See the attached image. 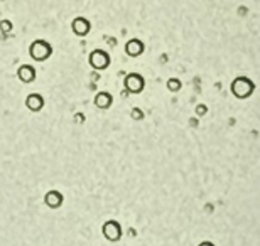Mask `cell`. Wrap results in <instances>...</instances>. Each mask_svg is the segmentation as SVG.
<instances>
[{
    "label": "cell",
    "instance_id": "30bf717a",
    "mask_svg": "<svg viewBox=\"0 0 260 246\" xmlns=\"http://www.w3.org/2000/svg\"><path fill=\"white\" fill-rule=\"evenodd\" d=\"M144 51H145V44L140 39H137V38L130 39V41H127V43H125V54L130 56V57L142 56Z\"/></svg>",
    "mask_w": 260,
    "mask_h": 246
},
{
    "label": "cell",
    "instance_id": "9a60e30c",
    "mask_svg": "<svg viewBox=\"0 0 260 246\" xmlns=\"http://www.w3.org/2000/svg\"><path fill=\"white\" fill-rule=\"evenodd\" d=\"M206 113H208V107L205 103L196 104V115H198V117H203V115H206Z\"/></svg>",
    "mask_w": 260,
    "mask_h": 246
},
{
    "label": "cell",
    "instance_id": "8992f818",
    "mask_svg": "<svg viewBox=\"0 0 260 246\" xmlns=\"http://www.w3.org/2000/svg\"><path fill=\"white\" fill-rule=\"evenodd\" d=\"M71 30L78 38H86L91 32V22L86 17H83V15H76L71 20Z\"/></svg>",
    "mask_w": 260,
    "mask_h": 246
},
{
    "label": "cell",
    "instance_id": "4fadbf2b",
    "mask_svg": "<svg viewBox=\"0 0 260 246\" xmlns=\"http://www.w3.org/2000/svg\"><path fill=\"white\" fill-rule=\"evenodd\" d=\"M130 117H132V120H135V122H137V120L140 122V120H144V118H145V115H144L142 110L135 107V108H132V113H130Z\"/></svg>",
    "mask_w": 260,
    "mask_h": 246
},
{
    "label": "cell",
    "instance_id": "ba28073f",
    "mask_svg": "<svg viewBox=\"0 0 260 246\" xmlns=\"http://www.w3.org/2000/svg\"><path fill=\"white\" fill-rule=\"evenodd\" d=\"M44 204L48 206L49 209H59L61 206L64 204V196L61 191H56V189H51L44 194Z\"/></svg>",
    "mask_w": 260,
    "mask_h": 246
},
{
    "label": "cell",
    "instance_id": "3957f363",
    "mask_svg": "<svg viewBox=\"0 0 260 246\" xmlns=\"http://www.w3.org/2000/svg\"><path fill=\"white\" fill-rule=\"evenodd\" d=\"M88 64L95 71H105L112 64V57L105 49H93L88 56Z\"/></svg>",
    "mask_w": 260,
    "mask_h": 246
},
{
    "label": "cell",
    "instance_id": "7c38bea8",
    "mask_svg": "<svg viewBox=\"0 0 260 246\" xmlns=\"http://www.w3.org/2000/svg\"><path fill=\"white\" fill-rule=\"evenodd\" d=\"M166 88L171 91V93H178L181 91V88H183V83L178 78H169L168 81H166Z\"/></svg>",
    "mask_w": 260,
    "mask_h": 246
},
{
    "label": "cell",
    "instance_id": "5b68a950",
    "mask_svg": "<svg viewBox=\"0 0 260 246\" xmlns=\"http://www.w3.org/2000/svg\"><path fill=\"white\" fill-rule=\"evenodd\" d=\"M123 86H125V91L130 93V95H140L145 90V80L139 73H128L125 80H123Z\"/></svg>",
    "mask_w": 260,
    "mask_h": 246
},
{
    "label": "cell",
    "instance_id": "6da1fadb",
    "mask_svg": "<svg viewBox=\"0 0 260 246\" xmlns=\"http://www.w3.org/2000/svg\"><path fill=\"white\" fill-rule=\"evenodd\" d=\"M230 91L237 99H247L253 95V91H255V83L247 76H237L235 80L232 81Z\"/></svg>",
    "mask_w": 260,
    "mask_h": 246
},
{
    "label": "cell",
    "instance_id": "9c48e42d",
    "mask_svg": "<svg viewBox=\"0 0 260 246\" xmlns=\"http://www.w3.org/2000/svg\"><path fill=\"white\" fill-rule=\"evenodd\" d=\"M25 108L30 110L32 113H39L41 110L44 108V96L39 95V93H30V95H27V98H25Z\"/></svg>",
    "mask_w": 260,
    "mask_h": 246
},
{
    "label": "cell",
    "instance_id": "7a4b0ae2",
    "mask_svg": "<svg viewBox=\"0 0 260 246\" xmlns=\"http://www.w3.org/2000/svg\"><path fill=\"white\" fill-rule=\"evenodd\" d=\"M29 56L36 62H44L53 56V46L46 39H36L29 46Z\"/></svg>",
    "mask_w": 260,
    "mask_h": 246
},
{
    "label": "cell",
    "instance_id": "52a82bcc",
    "mask_svg": "<svg viewBox=\"0 0 260 246\" xmlns=\"http://www.w3.org/2000/svg\"><path fill=\"white\" fill-rule=\"evenodd\" d=\"M36 78H38V73H36V67L30 64H20L17 67V80L24 85H29V83H34Z\"/></svg>",
    "mask_w": 260,
    "mask_h": 246
},
{
    "label": "cell",
    "instance_id": "2e32d148",
    "mask_svg": "<svg viewBox=\"0 0 260 246\" xmlns=\"http://www.w3.org/2000/svg\"><path fill=\"white\" fill-rule=\"evenodd\" d=\"M200 246H216V244L211 241H203V243H200Z\"/></svg>",
    "mask_w": 260,
    "mask_h": 246
},
{
    "label": "cell",
    "instance_id": "277c9868",
    "mask_svg": "<svg viewBox=\"0 0 260 246\" xmlns=\"http://www.w3.org/2000/svg\"><path fill=\"white\" fill-rule=\"evenodd\" d=\"M102 233L107 241H110V243H118L123 238L122 224L118 223L117 219H107L102 226Z\"/></svg>",
    "mask_w": 260,
    "mask_h": 246
},
{
    "label": "cell",
    "instance_id": "8fae6325",
    "mask_svg": "<svg viewBox=\"0 0 260 246\" xmlns=\"http://www.w3.org/2000/svg\"><path fill=\"white\" fill-rule=\"evenodd\" d=\"M93 104L98 110H108L113 104V96L108 91H98L95 95V99H93Z\"/></svg>",
    "mask_w": 260,
    "mask_h": 246
},
{
    "label": "cell",
    "instance_id": "5bb4252c",
    "mask_svg": "<svg viewBox=\"0 0 260 246\" xmlns=\"http://www.w3.org/2000/svg\"><path fill=\"white\" fill-rule=\"evenodd\" d=\"M0 30H2V32H10V30H12V22H10V20H2V22H0Z\"/></svg>",
    "mask_w": 260,
    "mask_h": 246
}]
</instances>
